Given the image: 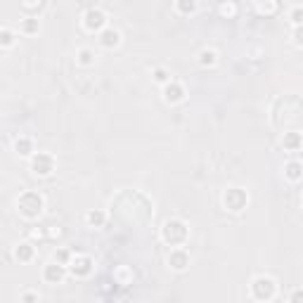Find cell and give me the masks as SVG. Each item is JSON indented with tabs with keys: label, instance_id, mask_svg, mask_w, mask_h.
<instances>
[{
	"label": "cell",
	"instance_id": "20",
	"mask_svg": "<svg viewBox=\"0 0 303 303\" xmlns=\"http://www.w3.org/2000/svg\"><path fill=\"white\" fill-rule=\"evenodd\" d=\"M0 45H3V48L15 45V34H12V31H0Z\"/></svg>",
	"mask_w": 303,
	"mask_h": 303
},
{
	"label": "cell",
	"instance_id": "1",
	"mask_svg": "<svg viewBox=\"0 0 303 303\" xmlns=\"http://www.w3.org/2000/svg\"><path fill=\"white\" fill-rule=\"evenodd\" d=\"M19 213L24 216V218H38L43 211V197L38 192H24L19 197Z\"/></svg>",
	"mask_w": 303,
	"mask_h": 303
},
{
	"label": "cell",
	"instance_id": "8",
	"mask_svg": "<svg viewBox=\"0 0 303 303\" xmlns=\"http://www.w3.org/2000/svg\"><path fill=\"white\" fill-rule=\"evenodd\" d=\"M169 265H171L173 270H178V272H183V270L190 265V256H187L185 249L176 246V249L171 251V256H169Z\"/></svg>",
	"mask_w": 303,
	"mask_h": 303
},
{
	"label": "cell",
	"instance_id": "13",
	"mask_svg": "<svg viewBox=\"0 0 303 303\" xmlns=\"http://www.w3.org/2000/svg\"><path fill=\"white\" fill-rule=\"evenodd\" d=\"M15 149H17L22 157H29V154H31V149H34V144H31V140H29V137H19L17 142H15Z\"/></svg>",
	"mask_w": 303,
	"mask_h": 303
},
{
	"label": "cell",
	"instance_id": "15",
	"mask_svg": "<svg viewBox=\"0 0 303 303\" xmlns=\"http://www.w3.org/2000/svg\"><path fill=\"white\" fill-rule=\"evenodd\" d=\"M199 62H202V67H213L216 62H218V55L213 50H204L202 57H199Z\"/></svg>",
	"mask_w": 303,
	"mask_h": 303
},
{
	"label": "cell",
	"instance_id": "19",
	"mask_svg": "<svg viewBox=\"0 0 303 303\" xmlns=\"http://www.w3.org/2000/svg\"><path fill=\"white\" fill-rule=\"evenodd\" d=\"M78 62H81V64H93V62H95L93 50H88V48H83V50L78 52Z\"/></svg>",
	"mask_w": 303,
	"mask_h": 303
},
{
	"label": "cell",
	"instance_id": "9",
	"mask_svg": "<svg viewBox=\"0 0 303 303\" xmlns=\"http://www.w3.org/2000/svg\"><path fill=\"white\" fill-rule=\"evenodd\" d=\"M71 272H74L76 277H88L93 272V261L88 256H76L74 261H71Z\"/></svg>",
	"mask_w": 303,
	"mask_h": 303
},
{
	"label": "cell",
	"instance_id": "24",
	"mask_svg": "<svg viewBox=\"0 0 303 303\" xmlns=\"http://www.w3.org/2000/svg\"><path fill=\"white\" fill-rule=\"evenodd\" d=\"M291 17H294V24H296V26L301 24V8H296V10H294V15H291Z\"/></svg>",
	"mask_w": 303,
	"mask_h": 303
},
{
	"label": "cell",
	"instance_id": "21",
	"mask_svg": "<svg viewBox=\"0 0 303 303\" xmlns=\"http://www.w3.org/2000/svg\"><path fill=\"white\" fill-rule=\"evenodd\" d=\"M154 81H159V83H169L171 76L166 74V69H154Z\"/></svg>",
	"mask_w": 303,
	"mask_h": 303
},
{
	"label": "cell",
	"instance_id": "11",
	"mask_svg": "<svg viewBox=\"0 0 303 303\" xmlns=\"http://www.w3.org/2000/svg\"><path fill=\"white\" fill-rule=\"evenodd\" d=\"M100 43L104 48H116L118 43H121V34H118L116 29H102Z\"/></svg>",
	"mask_w": 303,
	"mask_h": 303
},
{
	"label": "cell",
	"instance_id": "14",
	"mask_svg": "<svg viewBox=\"0 0 303 303\" xmlns=\"http://www.w3.org/2000/svg\"><path fill=\"white\" fill-rule=\"evenodd\" d=\"M197 10V3L194 0H178V12L180 15H192Z\"/></svg>",
	"mask_w": 303,
	"mask_h": 303
},
{
	"label": "cell",
	"instance_id": "25",
	"mask_svg": "<svg viewBox=\"0 0 303 303\" xmlns=\"http://www.w3.org/2000/svg\"><path fill=\"white\" fill-rule=\"evenodd\" d=\"M22 298H24V301H36L38 294H22Z\"/></svg>",
	"mask_w": 303,
	"mask_h": 303
},
{
	"label": "cell",
	"instance_id": "7",
	"mask_svg": "<svg viewBox=\"0 0 303 303\" xmlns=\"http://www.w3.org/2000/svg\"><path fill=\"white\" fill-rule=\"evenodd\" d=\"M164 100L171 102V104H176V102H183L185 100V88L176 81H169V83L164 85Z\"/></svg>",
	"mask_w": 303,
	"mask_h": 303
},
{
	"label": "cell",
	"instance_id": "2",
	"mask_svg": "<svg viewBox=\"0 0 303 303\" xmlns=\"http://www.w3.org/2000/svg\"><path fill=\"white\" fill-rule=\"evenodd\" d=\"M161 237H164V242L171 246H180L183 242L187 239V227L183 220H169L164 230H161Z\"/></svg>",
	"mask_w": 303,
	"mask_h": 303
},
{
	"label": "cell",
	"instance_id": "17",
	"mask_svg": "<svg viewBox=\"0 0 303 303\" xmlns=\"http://www.w3.org/2000/svg\"><path fill=\"white\" fill-rule=\"evenodd\" d=\"M88 223L95 227H102L104 225V213H102V211H90V213H88Z\"/></svg>",
	"mask_w": 303,
	"mask_h": 303
},
{
	"label": "cell",
	"instance_id": "12",
	"mask_svg": "<svg viewBox=\"0 0 303 303\" xmlns=\"http://www.w3.org/2000/svg\"><path fill=\"white\" fill-rule=\"evenodd\" d=\"M15 256H17L19 261H31L34 258V246L31 244H19L15 249Z\"/></svg>",
	"mask_w": 303,
	"mask_h": 303
},
{
	"label": "cell",
	"instance_id": "4",
	"mask_svg": "<svg viewBox=\"0 0 303 303\" xmlns=\"http://www.w3.org/2000/svg\"><path fill=\"white\" fill-rule=\"evenodd\" d=\"M223 202H225V206L230 211H242L246 206V202H249V197H246L244 190H239V187H230L225 192V197H223Z\"/></svg>",
	"mask_w": 303,
	"mask_h": 303
},
{
	"label": "cell",
	"instance_id": "16",
	"mask_svg": "<svg viewBox=\"0 0 303 303\" xmlns=\"http://www.w3.org/2000/svg\"><path fill=\"white\" fill-rule=\"evenodd\" d=\"M298 144H301V135L298 133H289L284 135V147H289V149H298Z\"/></svg>",
	"mask_w": 303,
	"mask_h": 303
},
{
	"label": "cell",
	"instance_id": "23",
	"mask_svg": "<svg viewBox=\"0 0 303 303\" xmlns=\"http://www.w3.org/2000/svg\"><path fill=\"white\" fill-rule=\"evenodd\" d=\"M55 258H57V261L64 265V263H69V253L67 251H57V253H55Z\"/></svg>",
	"mask_w": 303,
	"mask_h": 303
},
{
	"label": "cell",
	"instance_id": "10",
	"mask_svg": "<svg viewBox=\"0 0 303 303\" xmlns=\"http://www.w3.org/2000/svg\"><path fill=\"white\" fill-rule=\"evenodd\" d=\"M43 279L48 282V284H59L62 279H64V265L62 263H50V265H45L43 268Z\"/></svg>",
	"mask_w": 303,
	"mask_h": 303
},
{
	"label": "cell",
	"instance_id": "18",
	"mask_svg": "<svg viewBox=\"0 0 303 303\" xmlns=\"http://www.w3.org/2000/svg\"><path fill=\"white\" fill-rule=\"evenodd\" d=\"M286 176L291 178V180H298V178H301V164H298V161H291V164L286 166Z\"/></svg>",
	"mask_w": 303,
	"mask_h": 303
},
{
	"label": "cell",
	"instance_id": "6",
	"mask_svg": "<svg viewBox=\"0 0 303 303\" xmlns=\"http://www.w3.org/2000/svg\"><path fill=\"white\" fill-rule=\"evenodd\" d=\"M83 24H85L88 31H102V29L107 26V15L97 8H90L83 15Z\"/></svg>",
	"mask_w": 303,
	"mask_h": 303
},
{
	"label": "cell",
	"instance_id": "22",
	"mask_svg": "<svg viewBox=\"0 0 303 303\" xmlns=\"http://www.w3.org/2000/svg\"><path fill=\"white\" fill-rule=\"evenodd\" d=\"M24 31H26V34L38 31V19H26V22H24Z\"/></svg>",
	"mask_w": 303,
	"mask_h": 303
},
{
	"label": "cell",
	"instance_id": "5",
	"mask_svg": "<svg viewBox=\"0 0 303 303\" xmlns=\"http://www.w3.org/2000/svg\"><path fill=\"white\" fill-rule=\"evenodd\" d=\"M31 169H34L36 176H50L52 171H55V159H52L50 154H43V152H38L34 159H31Z\"/></svg>",
	"mask_w": 303,
	"mask_h": 303
},
{
	"label": "cell",
	"instance_id": "3",
	"mask_svg": "<svg viewBox=\"0 0 303 303\" xmlns=\"http://www.w3.org/2000/svg\"><path fill=\"white\" fill-rule=\"evenodd\" d=\"M275 291H277V286L270 277H256L251 284V296L256 301H270V298H275Z\"/></svg>",
	"mask_w": 303,
	"mask_h": 303
}]
</instances>
